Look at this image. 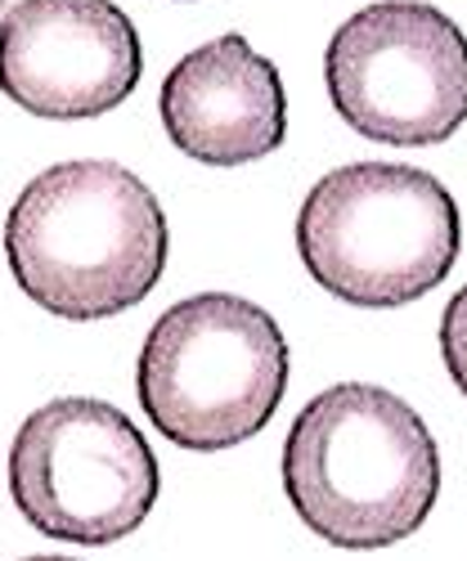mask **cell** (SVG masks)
<instances>
[{"label":"cell","instance_id":"6da1fadb","mask_svg":"<svg viewBox=\"0 0 467 561\" xmlns=\"http://www.w3.org/2000/svg\"><path fill=\"white\" fill-rule=\"evenodd\" d=\"M19 288L59 319L90 323L139 306L167 270V216L153 190L117 162L41 171L5 220Z\"/></svg>","mask_w":467,"mask_h":561},{"label":"cell","instance_id":"7a4b0ae2","mask_svg":"<svg viewBox=\"0 0 467 561\" xmlns=\"http://www.w3.org/2000/svg\"><path fill=\"white\" fill-rule=\"evenodd\" d=\"M284 490L310 535L338 548H387L436 507L441 449L400 396L368 382L329 387L288 432Z\"/></svg>","mask_w":467,"mask_h":561},{"label":"cell","instance_id":"3957f363","mask_svg":"<svg viewBox=\"0 0 467 561\" xmlns=\"http://www.w3.org/2000/svg\"><path fill=\"white\" fill-rule=\"evenodd\" d=\"M458 207L418 167L355 162L323 175L301 203L297 252L310 278L351 306L391 310L428 297L458 261Z\"/></svg>","mask_w":467,"mask_h":561},{"label":"cell","instance_id":"277c9868","mask_svg":"<svg viewBox=\"0 0 467 561\" xmlns=\"http://www.w3.org/2000/svg\"><path fill=\"white\" fill-rule=\"evenodd\" d=\"M288 387L278 323L234 293L171 306L139 351V404L180 449L216 454L257 436Z\"/></svg>","mask_w":467,"mask_h":561},{"label":"cell","instance_id":"5b68a950","mask_svg":"<svg viewBox=\"0 0 467 561\" xmlns=\"http://www.w3.org/2000/svg\"><path fill=\"white\" fill-rule=\"evenodd\" d=\"M158 490L149 440L109 400L41 404L10 449V494L23 522L50 539L117 543L145 526Z\"/></svg>","mask_w":467,"mask_h":561},{"label":"cell","instance_id":"8992f818","mask_svg":"<svg viewBox=\"0 0 467 561\" xmlns=\"http://www.w3.org/2000/svg\"><path fill=\"white\" fill-rule=\"evenodd\" d=\"M323 81L364 139L441 145L467 122V36L423 0H378L333 32Z\"/></svg>","mask_w":467,"mask_h":561},{"label":"cell","instance_id":"52a82bcc","mask_svg":"<svg viewBox=\"0 0 467 561\" xmlns=\"http://www.w3.org/2000/svg\"><path fill=\"white\" fill-rule=\"evenodd\" d=\"M139 72V32L113 0H19L0 23V90L36 117H100Z\"/></svg>","mask_w":467,"mask_h":561},{"label":"cell","instance_id":"ba28073f","mask_svg":"<svg viewBox=\"0 0 467 561\" xmlns=\"http://www.w3.org/2000/svg\"><path fill=\"white\" fill-rule=\"evenodd\" d=\"M167 139L203 167H243L284 145L288 100L278 68L243 32H225L184 55L158 95Z\"/></svg>","mask_w":467,"mask_h":561},{"label":"cell","instance_id":"9c48e42d","mask_svg":"<svg viewBox=\"0 0 467 561\" xmlns=\"http://www.w3.org/2000/svg\"><path fill=\"white\" fill-rule=\"evenodd\" d=\"M441 355L454 387L467 396V284L449 297L445 314H441Z\"/></svg>","mask_w":467,"mask_h":561},{"label":"cell","instance_id":"30bf717a","mask_svg":"<svg viewBox=\"0 0 467 561\" xmlns=\"http://www.w3.org/2000/svg\"><path fill=\"white\" fill-rule=\"evenodd\" d=\"M23 561H72V557H23Z\"/></svg>","mask_w":467,"mask_h":561}]
</instances>
